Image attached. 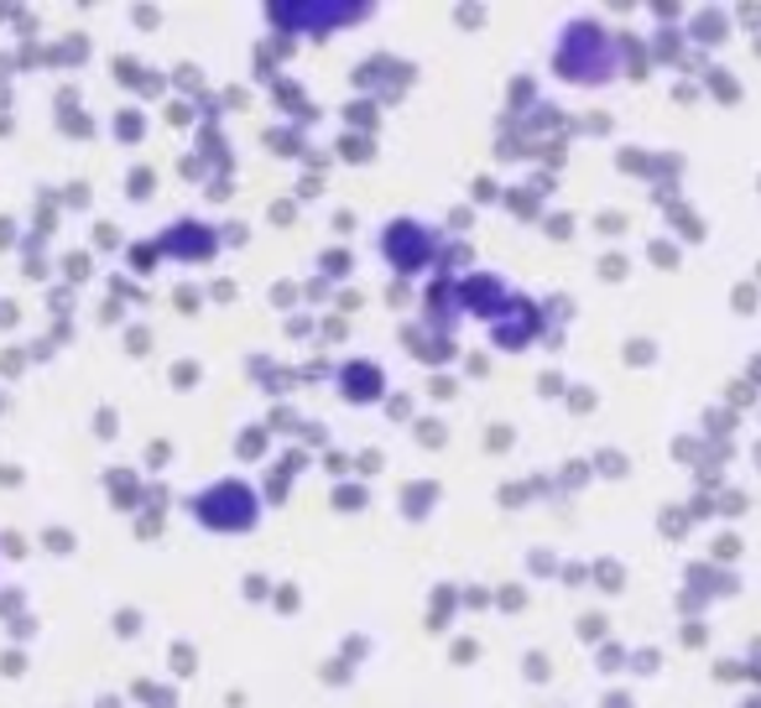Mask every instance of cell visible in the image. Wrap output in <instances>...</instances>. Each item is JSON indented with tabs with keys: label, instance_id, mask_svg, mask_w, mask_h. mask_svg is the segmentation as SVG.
Here are the masks:
<instances>
[{
	"label": "cell",
	"instance_id": "obj_1",
	"mask_svg": "<svg viewBox=\"0 0 761 708\" xmlns=\"http://www.w3.org/2000/svg\"><path fill=\"white\" fill-rule=\"evenodd\" d=\"M183 511H188V521L199 531H214V536H251V531L261 527L266 506H261V495L251 479L224 474V479H214V485H203V490L188 495Z\"/></svg>",
	"mask_w": 761,
	"mask_h": 708
},
{
	"label": "cell",
	"instance_id": "obj_2",
	"mask_svg": "<svg viewBox=\"0 0 761 708\" xmlns=\"http://www.w3.org/2000/svg\"><path fill=\"white\" fill-rule=\"evenodd\" d=\"M376 251L397 276H422L433 261L443 256V235H439V224H428V219L397 214V219L380 224Z\"/></svg>",
	"mask_w": 761,
	"mask_h": 708
},
{
	"label": "cell",
	"instance_id": "obj_3",
	"mask_svg": "<svg viewBox=\"0 0 761 708\" xmlns=\"http://www.w3.org/2000/svg\"><path fill=\"white\" fill-rule=\"evenodd\" d=\"M365 16H371V5H266V21H282L277 32H308V37L350 32Z\"/></svg>",
	"mask_w": 761,
	"mask_h": 708
},
{
	"label": "cell",
	"instance_id": "obj_4",
	"mask_svg": "<svg viewBox=\"0 0 761 708\" xmlns=\"http://www.w3.org/2000/svg\"><path fill=\"white\" fill-rule=\"evenodd\" d=\"M157 256L167 261H214L220 256V230L199 219H173L157 235Z\"/></svg>",
	"mask_w": 761,
	"mask_h": 708
}]
</instances>
